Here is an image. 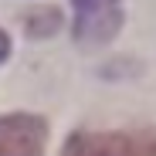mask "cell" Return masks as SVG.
I'll use <instances>...</instances> for the list:
<instances>
[{
  "label": "cell",
  "mask_w": 156,
  "mask_h": 156,
  "mask_svg": "<svg viewBox=\"0 0 156 156\" xmlns=\"http://www.w3.org/2000/svg\"><path fill=\"white\" fill-rule=\"evenodd\" d=\"M61 156H156V129L136 133H75Z\"/></svg>",
  "instance_id": "6da1fadb"
},
{
  "label": "cell",
  "mask_w": 156,
  "mask_h": 156,
  "mask_svg": "<svg viewBox=\"0 0 156 156\" xmlns=\"http://www.w3.org/2000/svg\"><path fill=\"white\" fill-rule=\"evenodd\" d=\"M75 7V41L98 48L122 27V0H71Z\"/></svg>",
  "instance_id": "7a4b0ae2"
},
{
  "label": "cell",
  "mask_w": 156,
  "mask_h": 156,
  "mask_svg": "<svg viewBox=\"0 0 156 156\" xmlns=\"http://www.w3.org/2000/svg\"><path fill=\"white\" fill-rule=\"evenodd\" d=\"M48 126L41 115H0V156H44Z\"/></svg>",
  "instance_id": "3957f363"
},
{
  "label": "cell",
  "mask_w": 156,
  "mask_h": 156,
  "mask_svg": "<svg viewBox=\"0 0 156 156\" xmlns=\"http://www.w3.org/2000/svg\"><path fill=\"white\" fill-rule=\"evenodd\" d=\"M24 27H27L31 37H48V34H55L61 27V14L51 10V7H41V10H34L27 20H24Z\"/></svg>",
  "instance_id": "277c9868"
},
{
  "label": "cell",
  "mask_w": 156,
  "mask_h": 156,
  "mask_svg": "<svg viewBox=\"0 0 156 156\" xmlns=\"http://www.w3.org/2000/svg\"><path fill=\"white\" fill-rule=\"evenodd\" d=\"M7 55H10V37H7L4 31H0V61H4Z\"/></svg>",
  "instance_id": "5b68a950"
}]
</instances>
